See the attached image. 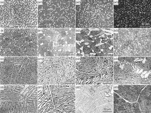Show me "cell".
Masks as SVG:
<instances>
[{
  "instance_id": "cell-8",
  "label": "cell",
  "mask_w": 151,
  "mask_h": 113,
  "mask_svg": "<svg viewBox=\"0 0 151 113\" xmlns=\"http://www.w3.org/2000/svg\"><path fill=\"white\" fill-rule=\"evenodd\" d=\"M1 85L38 84L37 56H1Z\"/></svg>"
},
{
  "instance_id": "cell-13",
  "label": "cell",
  "mask_w": 151,
  "mask_h": 113,
  "mask_svg": "<svg viewBox=\"0 0 151 113\" xmlns=\"http://www.w3.org/2000/svg\"><path fill=\"white\" fill-rule=\"evenodd\" d=\"M113 28H151V0H114Z\"/></svg>"
},
{
  "instance_id": "cell-2",
  "label": "cell",
  "mask_w": 151,
  "mask_h": 113,
  "mask_svg": "<svg viewBox=\"0 0 151 113\" xmlns=\"http://www.w3.org/2000/svg\"><path fill=\"white\" fill-rule=\"evenodd\" d=\"M76 28H38V57L76 56Z\"/></svg>"
},
{
  "instance_id": "cell-3",
  "label": "cell",
  "mask_w": 151,
  "mask_h": 113,
  "mask_svg": "<svg viewBox=\"0 0 151 113\" xmlns=\"http://www.w3.org/2000/svg\"><path fill=\"white\" fill-rule=\"evenodd\" d=\"M113 84L76 85V113H113Z\"/></svg>"
},
{
  "instance_id": "cell-10",
  "label": "cell",
  "mask_w": 151,
  "mask_h": 113,
  "mask_svg": "<svg viewBox=\"0 0 151 113\" xmlns=\"http://www.w3.org/2000/svg\"><path fill=\"white\" fill-rule=\"evenodd\" d=\"M76 28H113V0L76 1Z\"/></svg>"
},
{
  "instance_id": "cell-5",
  "label": "cell",
  "mask_w": 151,
  "mask_h": 113,
  "mask_svg": "<svg viewBox=\"0 0 151 113\" xmlns=\"http://www.w3.org/2000/svg\"><path fill=\"white\" fill-rule=\"evenodd\" d=\"M113 31L114 57L151 56V28H114Z\"/></svg>"
},
{
  "instance_id": "cell-7",
  "label": "cell",
  "mask_w": 151,
  "mask_h": 113,
  "mask_svg": "<svg viewBox=\"0 0 151 113\" xmlns=\"http://www.w3.org/2000/svg\"><path fill=\"white\" fill-rule=\"evenodd\" d=\"M113 85L151 84V56H113Z\"/></svg>"
},
{
  "instance_id": "cell-12",
  "label": "cell",
  "mask_w": 151,
  "mask_h": 113,
  "mask_svg": "<svg viewBox=\"0 0 151 113\" xmlns=\"http://www.w3.org/2000/svg\"><path fill=\"white\" fill-rule=\"evenodd\" d=\"M1 28L38 27V1L1 0Z\"/></svg>"
},
{
  "instance_id": "cell-17",
  "label": "cell",
  "mask_w": 151,
  "mask_h": 113,
  "mask_svg": "<svg viewBox=\"0 0 151 113\" xmlns=\"http://www.w3.org/2000/svg\"><path fill=\"white\" fill-rule=\"evenodd\" d=\"M113 113H142L138 102L130 103L113 92Z\"/></svg>"
},
{
  "instance_id": "cell-9",
  "label": "cell",
  "mask_w": 151,
  "mask_h": 113,
  "mask_svg": "<svg viewBox=\"0 0 151 113\" xmlns=\"http://www.w3.org/2000/svg\"><path fill=\"white\" fill-rule=\"evenodd\" d=\"M38 86L1 85L0 113H37Z\"/></svg>"
},
{
  "instance_id": "cell-1",
  "label": "cell",
  "mask_w": 151,
  "mask_h": 113,
  "mask_svg": "<svg viewBox=\"0 0 151 113\" xmlns=\"http://www.w3.org/2000/svg\"><path fill=\"white\" fill-rule=\"evenodd\" d=\"M113 28H76V56H113Z\"/></svg>"
},
{
  "instance_id": "cell-18",
  "label": "cell",
  "mask_w": 151,
  "mask_h": 113,
  "mask_svg": "<svg viewBox=\"0 0 151 113\" xmlns=\"http://www.w3.org/2000/svg\"><path fill=\"white\" fill-rule=\"evenodd\" d=\"M137 102L142 113H151V84H147L141 91Z\"/></svg>"
},
{
  "instance_id": "cell-15",
  "label": "cell",
  "mask_w": 151,
  "mask_h": 113,
  "mask_svg": "<svg viewBox=\"0 0 151 113\" xmlns=\"http://www.w3.org/2000/svg\"><path fill=\"white\" fill-rule=\"evenodd\" d=\"M76 28V1H38L37 28Z\"/></svg>"
},
{
  "instance_id": "cell-11",
  "label": "cell",
  "mask_w": 151,
  "mask_h": 113,
  "mask_svg": "<svg viewBox=\"0 0 151 113\" xmlns=\"http://www.w3.org/2000/svg\"><path fill=\"white\" fill-rule=\"evenodd\" d=\"M113 83V56L76 57L75 85Z\"/></svg>"
},
{
  "instance_id": "cell-16",
  "label": "cell",
  "mask_w": 151,
  "mask_h": 113,
  "mask_svg": "<svg viewBox=\"0 0 151 113\" xmlns=\"http://www.w3.org/2000/svg\"><path fill=\"white\" fill-rule=\"evenodd\" d=\"M147 84L113 85V92L130 103L137 101L140 93Z\"/></svg>"
},
{
  "instance_id": "cell-14",
  "label": "cell",
  "mask_w": 151,
  "mask_h": 113,
  "mask_svg": "<svg viewBox=\"0 0 151 113\" xmlns=\"http://www.w3.org/2000/svg\"><path fill=\"white\" fill-rule=\"evenodd\" d=\"M76 56L38 57V84H75Z\"/></svg>"
},
{
  "instance_id": "cell-6",
  "label": "cell",
  "mask_w": 151,
  "mask_h": 113,
  "mask_svg": "<svg viewBox=\"0 0 151 113\" xmlns=\"http://www.w3.org/2000/svg\"><path fill=\"white\" fill-rule=\"evenodd\" d=\"M38 28H1V56H37Z\"/></svg>"
},
{
  "instance_id": "cell-4",
  "label": "cell",
  "mask_w": 151,
  "mask_h": 113,
  "mask_svg": "<svg viewBox=\"0 0 151 113\" xmlns=\"http://www.w3.org/2000/svg\"><path fill=\"white\" fill-rule=\"evenodd\" d=\"M74 84L38 85V113H76Z\"/></svg>"
}]
</instances>
